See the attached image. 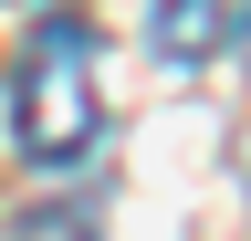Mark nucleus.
I'll return each mask as SVG.
<instances>
[{
  "label": "nucleus",
  "instance_id": "1",
  "mask_svg": "<svg viewBox=\"0 0 251 241\" xmlns=\"http://www.w3.org/2000/svg\"><path fill=\"white\" fill-rule=\"evenodd\" d=\"M11 115H21V158H31V168H74V158H94V136H105V95H94V21L52 11L42 32H31Z\"/></svg>",
  "mask_w": 251,
  "mask_h": 241
},
{
  "label": "nucleus",
  "instance_id": "2",
  "mask_svg": "<svg viewBox=\"0 0 251 241\" xmlns=\"http://www.w3.org/2000/svg\"><path fill=\"white\" fill-rule=\"evenodd\" d=\"M147 32H157V53H168V63H199V53H220L241 21H230V0H157Z\"/></svg>",
  "mask_w": 251,
  "mask_h": 241
},
{
  "label": "nucleus",
  "instance_id": "3",
  "mask_svg": "<svg viewBox=\"0 0 251 241\" xmlns=\"http://www.w3.org/2000/svg\"><path fill=\"white\" fill-rule=\"evenodd\" d=\"M241 63H251V11H241Z\"/></svg>",
  "mask_w": 251,
  "mask_h": 241
}]
</instances>
